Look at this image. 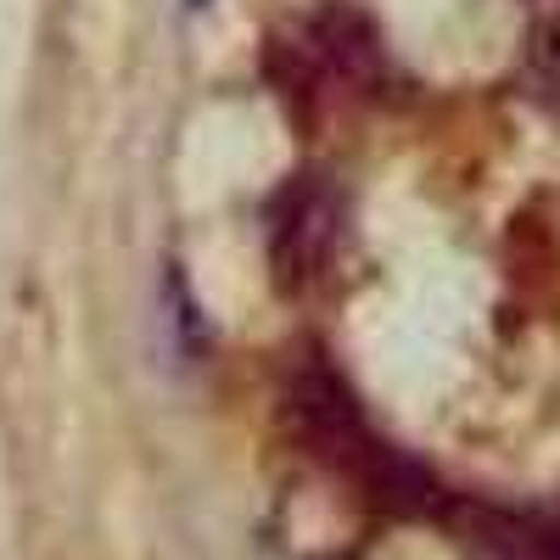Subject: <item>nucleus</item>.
<instances>
[{
	"mask_svg": "<svg viewBox=\"0 0 560 560\" xmlns=\"http://www.w3.org/2000/svg\"><path fill=\"white\" fill-rule=\"evenodd\" d=\"M331 247V197L319 185H287L269 208V269L280 287H303Z\"/></svg>",
	"mask_w": 560,
	"mask_h": 560,
	"instance_id": "f257e3e1",
	"label": "nucleus"
}]
</instances>
